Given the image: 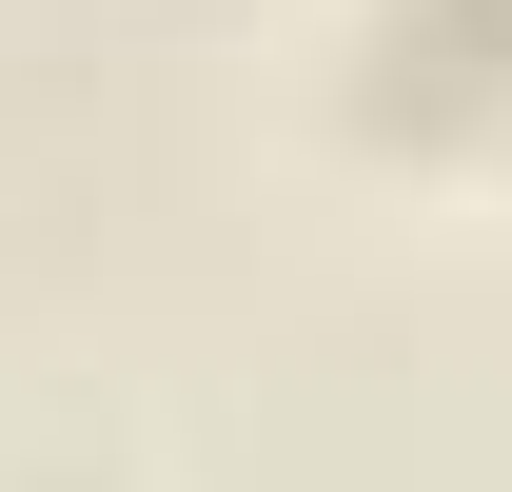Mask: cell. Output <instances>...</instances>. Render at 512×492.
Instances as JSON below:
<instances>
[{"mask_svg": "<svg viewBox=\"0 0 512 492\" xmlns=\"http://www.w3.org/2000/svg\"><path fill=\"white\" fill-rule=\"evenodd\" d=\"M355 99L414 119V158L512 119V0H355Z\"/></svg>", "mask_w": 512, "mask_h": 492, "instance_id": "1", "label": "cell"}]
</instances>
